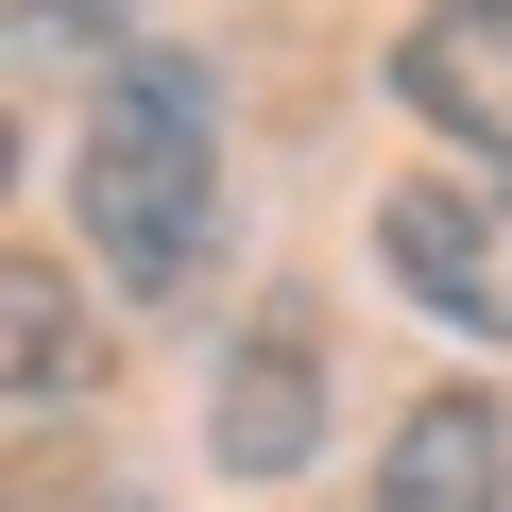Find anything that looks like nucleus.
Segmentation results:
<instances>
[{"label": "nucleus", "instance_id": "nucleus-1", "mask_svg": "<svg viewBox=\"0 0 512 512\" xmlns=\"http://www.w3.org/2000/svg\"><path fill=\"white\" fill-rule=\"evenodd\" d=\"M69 205H86L103 274H120L137 308H188V291H205V256H222V103H205V69L137 52V69L86 103Z\"/></svg>", "mask_w": 512, "mask_h": 512}, {"label": "nucleus", "instance_id": "nucleus-2", "mask_svg": "<svg viewBox=\"0 0 512 512\" xmlns=\"http://www.w3.org/2000/svg\"><path fill=\"white\" fill-rule=\"evenodd\" d=\"M376 256L410 274V308H444L461 342H512V188L495 171H410L376 205Z\"/></svg>", "mask_w": 512, "mask_h": 512}, {"label": "nucleus", "instance_id": "nucleus-3", "mask_svg": "<svg viewBox=\"0 0 512 512\" xmlns=\"http://www.w3.org/2000/svg\"><path fill=\"white\" fill-rule=\"evenodd\" d=\"M308 427H325V325H308V291H274V308L239 325V359H222L205 444H222L239 478H291V461H308Z\"/></svg>", "mask_w": 512, "mask_h": 512}, {"label": "nucleus", "instance_id": "nucleus-4", "mask_svg": "<svg viewBox=\"0 0 512 512\" xmlns=\"http://www.w3.org/2000/svg\"><path fill=\"white\" fill-rule=\"evenodd\" d=\"M393 86H410V120H444L478 171H512V0H427V18L393 35Z\"/></svg>", "mask_w": 512, "mask_h": 512}, {"label": "nucleus", "instance_id": "nucleus-5", "mask_svg": "<svg viewBox=\"0 0 512 512\" xmlns=\"http://www.w3.org/2000/svg\"><path fill=\"white\" fill-rule=\"evenodd\" d=\"M495 495H512L495 393H427V410L393 427V461H376V512H495Z\"/></svg>", "mask_w": 512, "mask_h": 512}, {"label": "nucleus", "instance_id": "nucleus-6", "mask_svg": "<svg viewBox=\"0 0 512 512\" xmlns=\"http://www.w3.org/2000/svg\"><path fill=\"white\" fill-rule=\"evenodd\" d=\"M86 376H103V342H86L69 274H35V256H18V274H0V393H18V410H69Z\"/></svg>", "mask_w": 512, "mask_h": 512}, {"label": "nucleus", "instance_id": "nucleus-7", "mask_svg": "<svg viewBox=\"0 0 512 512\" xmlns=\"http://www.w3.org/2000/svg\"><path fill=\"white\" fill-rule=\"evenodd\" d=\"M18 35H35V52H120L137 0H18Z\"/></svg>", "mask_w": 512, "mask_h": 512}]
</instances>
